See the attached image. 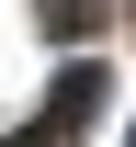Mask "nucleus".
I'll return each mask as SVG.
<instances>
[{"instance_id":"nucleus-1","label":"nucleus","mask_w":136,"mask_h":147,"mask_svg":"<svg viewBox=\"0 0 136 147\" xmlns=\"http://www.w3.org/2000/svg\"><path fill=\"white\" fill-rule=\"evenodd\" d=\"M102 23V0H45V34H91Z\"/></svg>"}]
</instances>
